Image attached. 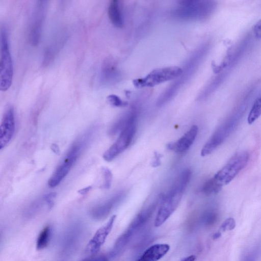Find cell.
<instances>
[{"instance_id": "obj_1", "label": "cell", "mask_w": 261, "mask_h": 261, "mask_svg": "<svg viewBox=\"0 0 261 261\" xmlns=\"http://www.w3.org/2000/svg\"><path fill=\"white\" fill-rule=\"evenodd\" d=\"M190 169L182 171L170 190L161 195V204L154 221L155 227L162 225L177 207L191 177Z\"/></svg>"}, {"instance_id": "obj_2", "label": "cell", "mask_w": 261, "mask_h": 261, "mask_svg": "<svg viewBox=\"0 0 261 261\" xmlns=\"http://www.w3.org/2000/svg\"><path fill=\"white\" fill-rule=\"evenodd\" d=\"M250 100L249 97L243 96L233 113L216 130L204 144L201 151V156H205L209 155L224 141L246 111Z\"/></svg>"}, {"instance_id": "obj_3", "label": "cell", "mask_w": 261, "mask_h": 261, "mask_svg": "<svg viewBox=\"0 0 261 261\" xmlns=\"http://www.w3.org/2000/svg\"><path fill=\"white\" fill-rule=\"evenodd\" d=\"M210 47L208 43H205L190 57L187 61L182 74L172 84H171L159 97L156 105L161 107L170 100L178 90L192 75L195 69L199 65L204 56L208 53Z\"/></svg>"}, {"instance_id": "obj_4", "label": "cell", "mask_w": 261, "mask_h": 261, "mask_svg": "<svg viewBox=\"0 0 261 261\" xmlns=\"http://www.w3.org/2000/svg\"><path fill=\"white\" fill-rule=\"evenodd\" d=\"M216 6V3L212 1H180L172 13L179 19L203 20L213 14Z\"/></svg>"}, {"instance_id": "obj_5", "label": "cell", "mask_w": 261, "mask_h": 261, "mask_svg": "<svg viewBox=\"0 0 261 261\" xmlns=\"http://www.w3.org/2000/svg\"><path fill=\"white\" fill-rule=\"evenodd\" d=\"M92 133L91 130L88 131L71 146L60 164L49 179V187L54 188L57 186L65 177L89 141Z\"/></svg>"}, {"instance_id": "obj_6", "label": "cell", "mask_w": 261, "mask_h": 261, "mask_svg": "<svg viewBox=\"0 0 261 261\" xmlns=\"http://www.w3.org/2000/svg\"><path fill=\"white\" fill-rule=\"evenodd\" d=\"M86 227L80 221L69 224L63 231L59 240L60 253L63 256L72 255L79 248L85 235Z\"/></svg>"}, {"instance_id": "obj_7", "label": "cell", "mask_w": 261, "mask_h": 261, "mask_svg": "<svg viewBox=\"0 0 261 261\" xmlns=\"http://www.w3.org/2000/svg\"><path fill=\"white\" fill-rule=\"evenodd\" d=\"M249 160V154L247 151L236 153L215 174L213 178L222 187L228 184L247 166Z\"/></svg>"}, {"instance_id": "obj_8", "label": "cell", "mask_w": 261, "mask_h": 261, "mask_svg": "<svg viewBox=\"0 0 261 261\" xmlns=\"http://www.w3.org/2000/svg\"><path fill=\"white\" fill-rule=\"evenodd\" d=\"M13 75L12 60L5 28L1 30L0 89L6 91L10 87Z\"/></svg>"}, {"instance_id": "obj_9", "label": "cell", "mask_w": 261, "mask_h": 261, "mask_svg": "<svg viewBox=\"0 0 261 261\" xmlns=\"http://www.w3.org/2000/svg\"><path fill=\"white\" fill-rule=\"evenodd\" d=\"M182 69L178 66H170L154 69L143 78L133 81V84L138 88L150 87L161 83L179 77Z\"/></svg>"}, {"instance_id": "obj_10", "label": "cell", "mask_w": 261, "mask_h": 261, "mask_svg": "<svg viewBox=\"0 0 261 261\" xmlns=\"http://www.w3.org/2000/svg\"><path fill=\"white\" fill-rule=\"evenodd\" d=\"M47 2L37 1L34 6L31 17L29 40L32 46H36L39 43L42 29L45 17Z\"/></svg>"}, {"instance_id": "obj_11", "label": "cell", "mask_w": 261, "mask_h": 261, "mask_svg": "<svg viewBox=\"0 0 261 261\" xmlns=\"http://www.w3.org/2000/svg\"><path fill=\"white\" fill-rule=\"evenodd\" d=\"M136 130V122L122 130L117 140L104 152L103 159L111 161L125 150L132 142Z\"/></svg>"}, {"instance_id": "obj_12", "label": "cell", "mask_w": 261, "mask_h": 261, "mask_svg": "<svg viewBox=\"0 0 261 261\" xmlns=\"http://www.w3.org/2000/svg\"><path fill=\"white\" fill-rule=\"evenodd\" d=\"M116 218V215L112 216L104 225L97 230L86 247L87 254L92 256L98 252L110 233Z\"/></svg>"}, {"instance_id": "obj_13", "label": "cell", "mask_w": 261, "mask_h": 261, "mask_svg": "<svg viewBox=\"0 0 261 261\" xmlns=\"http://www.w3.org/2000/svg\"><path fill=\"white\" fill-rule=\"evenodd\" d=\"M15 130L14 109L9 106L5 110L0 126V148L7 145L11 140Z\"/></svg>"}, {"instance_id": "obj_14", "label": "cell", "mask_w": 261, "mask_h": 261, "mask_svg": "<svg viewBox=\"0 0 261 261\" xmlns=\"http://www.w3.org/2000/svg\"><path fill=\"white\" fill-rule=\"evenodd\" d=\"M123 196L122 193H117L107 200L95 205L90 211V216L95 220L105 218L115 205L121 201Z\"/></svg>"}, {"instance_id": "obj_15", "label": "cell", "mask_w": 261, "mask_h": 261, "mask_svg": "<svg viewBox=\"0 0 261 261\" xmlns=\"http://www.w3.org/2000/svg\"><path fill=\"white\" fill-rule=\"evenodd\" d=\"M198 133V127L193 125L181 138L176 142H171L167 145L168 149L181 153L186 151L194 142Z\"/></svg>"}, {"instance_id": "obj_16", "label": "cell", "mask_w": 261, "mask_h": 261, "mask_svg": "<svg viewBox=\"0 0 261 261\" xmlns=\"http://www.w3.org/2000/svg\"><path fill=\"white\" fill-rule=\"evenodd\" d=\"M119 73L114 61L107 59L103 62L100 73V82L103 85H108L115 82Z\"/></svg>"}, {"instance_id": "obj_17", "label": "cell", "mask_w": 261, "mask_h": 261, "mask_svg": "<svg viewBox=\"0 0 261 261\" xmlns=\"http://www.w3.org/2000/svg\"><path fill=\"white\" fill-rule=\"evenodd\" d=\"M170 249L167 244H156L147 248L135 261H158L161 259Z\"/></svg>"}, {"instance_id": "obj_18", "label": "cell", "mask_w": 261, "mask_h": 261, "mask_svg": "<svg viewBox=\"0 0 261 261\" xmlns=\"http://www.w3.org/2000/svg\"><path fill=\"white\" fill-rule=\"evenodd\" d=\"M137 112L133 109L125 113L119 118L111 126L109 130V134L114 136L121 133L127 127L136 122Z\"/></svg>"}, {"instance_id": "obj_19", "label": "cell", "mask_w": 261, "mask_h": 261, "mask_svg": "<svg viewBox=\"0 0 261 261\" xmlns=\"http://www.w3.org/2000/svg\"><path fill=\"white\" fill-rule=\"evenodd\" d=\"M108 14L112 23L116 28H121L123 25V19L119 2L111 1L108 6Z\"/></svg>"}, {"instance_id": "obj_20", "label": "cell", "mask_w": 261, "mask_h": 261, "mask_svg": "<svg viewBox=\"0 0 261 261\" xmlns=\"http://www.w3.org/2000/svg\"><path fill=\"white\" fill-rule=\"evenodd\" d=\"M52 227L50 225L45 226L39 233L36 240V248L42 250L49 244L52 236Z\"/></svg>"}, {"instance_id": "obj_21", "label": "cell", "mask_w": 261, "mask_h": 261, "mask_svg": "<svg viewBox=\"0 0 261 261\" xmlns=\"http://www.w3.org/2000/svg\"><path fill=\"white\" fill-rule=\"evenodd\" d=\"M261 116V96L257 98L253 103L247 117L249 124L254 123Z\"/></svg>"}, {"instance_id": "obj_22", "label": "cell", "mask_w": 261, "mask_h": 261, "mask_svg": "<svg viewBox=\"0 0 261 261\" xmlns=\"http://www.w3.org/2000/svg\"><path fill=\"white\" fill-rule=\"evenodd\" d=\"M222 188L212 177L203 184L201 188V192L205 195H210L218 193Z\"/></svg>"}, {"instance_id": "obj_23", "label": "cell", "mask_w": 261, "mask_h": 261, "mask_svg": "<svg viewBox=\"0 0 261 261\" xmlns=\"http://www.w3.org/2000/svg\"><path fill=\"white\" fill-rule=\"evenodd\" d=\"M56 53V48L55 46H50L46 48L44 53L42 65L44 67L49 65L53 61Z\"/></svg>"}, {"instance_id": "obj_24", "label": "cell", "mask_w": 261, "mask_h": 261, "mask_svg": "<svg viewBox=\"0 0 261 261\" xmlns=\"http://www.w3.org/2000/svg\"><path fill=\"white\" fill-rule=\"evenodd\" d=\"M102 171L103 176V182L102 185V188L109 189L111 187L112 184V173L110 169L106 167L102 168Z\"/></svg>"}, {"instance_id": "obj_25", "label": "cell", "mask_w": 261, "mask_h": 261, "mask_svg": "<svg viewBox=\"0 0 261 261\" xmlns=\"http://www.w3.org/2000/svg\"><path fill=\"white\" fill-rule=\"evenodd\" d=\"M41 204L39 201H35L32 203L27 209L25 213V216L27 218H31L35 216L40 208H41Z\"/></svg>"}, {"instance_id": "obj_26", "label": "cell", "mask_w": 261, "mask_h": 261, "mask_svg": "<svg viewBox=\"0 0 261 261\" xmlns=\"http://www.w3.org/2000/svg\"><path fill=\"white\" fill-rule=\"evenodd\" d=\"M108 102L114 107H122L127 105L125 101H122L119 97L116 95L111 94L107 97Z\"/></svg>"}, {"instance_id": "obj_27", "label": "cell", "mask_w": 261, "mask_h": 261, "mask_svg": "<svg viewBox=\"0 0 261 261\" xmlns=\"http://www.w3.org/2000/svg\"><path fill=\"white\" fill-rule=\"evenodd\" d=\"M236 226V221L232 218L226 219L222 224L220 227V232H223L227 230H231Z\"/></svg>"}, {"instance_id": "obj_28", "label": "cell", "mask_w": 261, "mask_h": 261, "mask_svg": "<svg viewBox=\"0 0 261 261\" xmlns=\"http://www.w3.org/2000/svg\"><path fill=\"white\" fill-rule=\"evenodd\" d=\"M56 194L54 192L48 193L43 197V200L46 202L47 206L50 208L53 205V199L56 197Z\"/></svg>"}, {"instance_id": "obj_29", "label": "cell", "mask_w": 261, "mask_h": 261, "mask_svg": "<svg viewBox=\"0 0 261 261\" xmlns=\"http://www.w3.org/2000/svg\"><path fill=\"white\" fill-rule=\"evenodd\" d=\"M80 261H109V257L104 255H92Z\"/></svg>"}, {"instance_id": "obj_30", "label": "cell", "mask_w": 261, "mask_h": 261, "mask_svg": "<svg viewBox=\"0 0 261 261\" xmlns=\"http://www.w3.org/2000/svg\"><path fill=\"white\" fill-rule=\"evenodd\" d=\"M253 32L255 38H261V19L254 26Z\"/></svg>"}, {"instance_id": "obj_31", "label": "cell", "mask_w": 261, "mask_h": 261, "mask_svg": "<svg viewBox=\"0 0 261 261\" xmlns=\"http://www.w3.org/2000/svg\"><path fill=\"white\" fill-rule=\"evenodd\" d=\"M162 155L158 152H154L153 159L151 163V166L153 167H157L159 166L161 164V158Z\"/></svg>"}, {"instance_id": "obj_32", "label": "cell", "mask_w": 261, "mask_h": 261, "mask_svg": "<svg viewBox=\"0 0 261 261\" xmlns=\"http://www.w3.org/2000/svg\"><path fill=\"white\" fill-rule=\"evenodd\" d=\"M91 186H88L87 187L84 188L80 190L78 192L82 195H85L87 194L91 189Z\"/></svg>"}, {"instance_id": "obj_33", "label": "cell", "mask_w": 261, "mask_h": 261, "mask_svg": "<svg viewBox=\"0 0 261 261\" xmlns=\"http://www.w3.org/2000/svg\"><path fill=\"white\" fill-rule=\"evenodd\" d=\"M196 256L194 255H191L186 257L184 258L181 261H195Z\"/></svg>"}, {"instance_id": "obj_34", "label": "cell", "mask_w": 261, "mask_h": 261, "mask_svg": "<svg viewBox=\"0 0 261 261\" xmlns=\"http://www.w3.org/2000/svg\"><path fill=\"white\" fill-rule=\"evenodd\" d=\"M51 149L55 153H59V148L56 144H53L51 146Z\"/></svg>"}, {"instance_id": "obj_35", "label": "cell", "mask_w": 261, "mask_h": 261, "mask_svg": "<svg viewBox=\"0 0 261 261\" xmlns=\"http://www.w3.org/2000/svg\"><path fill=\"white\" fill-rule=\"evenodd\" d=\"M221 232L220 231H217L214 234L213 238L214 240H216L219 238L221 237Z\"/></svg>"}]
</instances>
